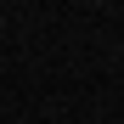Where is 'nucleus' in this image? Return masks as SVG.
I'll return each instance as SVG.
<instances>
[{
	"mask_svg": "<svg viewBox=\"0 0 124 124\" xmlns=\"http://www.w3.org/2000/svg\"><path fill=\"white\" fill-rule=\"evenodd\" d=\"M0 34H6V11H0Z\"/></svg>",
	"mask_w": 124,
	"mask_h": 124,
	"instance_id": "nucleus-1",
	"label": "nucleus"
}]
</instances>
